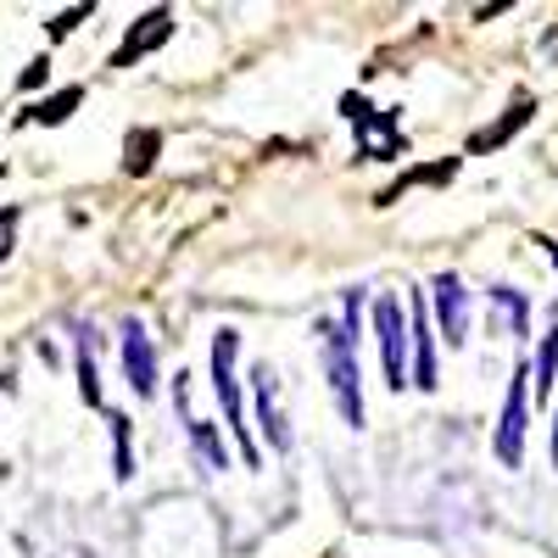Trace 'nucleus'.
<instances>
[{
  "instance_id": "obj_1",
  "label": "nucleus",
  "mask_w": 558,
  "mask_h": 558,
  "mask_svg": "<svg viewBox=\"0 0 558 558\" xmlns=\"http://www.w3.org/2000/svg\"><path fill=\"white\" fill-rule=\"evenodd\" d=\"M318 357H324V380H330V397H336V413L341 425L363 430V386H357V363H352V336L341 324L318 318Z\"/></svg>"
},
{
  "instance_id": "obj_2",
  "label": "nucleus",
  "mask_w": 558,
  "mask_h": 558,
  "mask_svg": "<svg viewBox=\"0 0 558 558\" xmlns=\"http://www.w3.org/2000/svg\"><path fill=\"white\" fill-rule=\"evenodd\" d=\"M235 352H241V336L235 330H218L213 336V391L223 402V418H229V436L241 441V458L246 470H257V447L246 436V418H241V380H235Z\"/></svg>"
},
{
  "instance_id": "obj_3",
  "label": "nucleus",
  "mask_w": 558,
  "mask_h": 558,
  "mask_svg": "<svg viewBox=\"0 0 558 558\" xmlns=\"http://www.w3.org/2000/svg\"><path fill=\"white\" fill-rule=\"evenodd\" d=\"M525 418H531V368H514L502 397V418H497V458L502 470H520L525 463Z\"/></svg>"
},
{
  "instance_id": "obj_4",
  "label": "nucleus",
  "mask_w": 558,
  "mask_h": 558,
  "mask_svg": "<svg viewBox=\"0 0 558 558\" xmlns=\"http://www.w3.org/2000/svg\"><path fill=\"white\" fill-rule=\"evenodd\" d=\"M375 336H380V363H386V386H408V330H402V302L380 296L375 302Z\"/></svg>"
},
{
  "instance_id": "obj_5",
  "label": "nucleus",
  "mask_w": 558,
  "mask_h": 558,
  "mask_svg": "<svg viewBox=\"0 0 558 558\" xmlns=\"http://www.w3.org/2000/svg\"><path fill=\"white\" fill-rule=\"evenodd\" d=\"M168 39H173V12H168V7H151L146 17L129 23V34H123V45H118V57H112V68H134L140 57H151L157 45H168Z\"/></svg>"
},
{
  "instance_id": "obj_6",
  "label": "nucleus",
  "mask_w": 558,
  "mask_h": 558,
  "mask_svg": "<svg viewBox=\"0 0 558 558\" xmlns=\"http://www.w3.org/2000/svg\"><path fill=\"white\" fill-rule=\"evenodd\" d=\"M123 375H129V386H134L140 402L157 391V347H151L146 330H140V318L123 324Z\"/></svg>"
},
{
  "instance_id": "obj_7",
  "label": "nucleus",
  "mask_w": 558,
  "mask_h": 558,
  "mask_svg": "<svg viewBox=\"0 0 558 558\" xmlns=\"http://www.w3.org/2000/svg\"><path fill=\"white\" fill-rule=\"evenodd\" d=\"M436 318H441V336L452 347L470 341V291H463L458 274H436Z\"/></svg>"
},
{
  "instance_id": "obj_8",
  "label": "nucleus",
  "mask_w": 558,
  "mask_h": 558,
  "mask_svg": "<svg viewBox=\"0 0 558 558\" xmlns=\"http://www.w3.org/2000/svg\"><path fill=\"white\" fill-rule=\"evenodd\" d=\"M252 386H257V425H263V441H268L274 452H291V430H286V413H279V397H274V368H268V363H257Z\"/></svg>"
},
{
  "instance_id": "obj_9",
  "label": "nucleus",
  "mask_w": 558,
  "mask_h": 558,
  "mask_svg": "<svg viewBox=\"0 0 558 558\" xmlns=\"http://www.w3.org/2000/svg\"><path fill=\"white\" fill-rule=\"evenodd\" d=\"M357 151H363V157H402V134H397V118L368 107V112L357 118Z\"/></svg>"
},
{
  "instance_id": "obj_10",
  "label": "nucleus",
  "mask_w": 558,
  "mask_h": 558,
  "mask_svg": "<svg viewBox=\"0 0 558 558\" xmlns=\"http://www.w3.org/2000/svg\"><path fill=\"white\" fill-rule=\"evenodd\" d=\"M413 386L418 391H436V341H430L425 296H413Z\"/></svg>"
},
{
  "instance_id": "obj_11",
  "label": "nucleus",
  "mask_w": 558,
  "mask_h": 558,
  "mask_svg": "<svg viewBox=\"0 0 558 558\" xmlns=\"http://www.w3.org/2000/svg\"><path fill=\"white\" fill-rule=\"evenodd\" d=\"M525 324H531V307L520 291H508V286H492V330L497 336H525Z\"/></svg>"
},
{
  "instance_id": "obj_12",
  "label": "nucleus",
  "mask_w": 558,
  "mask_h": 558,
  "mask_svg": "<svg viewBox=\"0 0 558 558\" xmlns=\"http://www.w3.org/2000/svg\"><path fill=\"white\" fill-rule=\"evenodd\" d=\"M96 352H101V336L84 324L78 330V397L89 408H101V363H96Z\"/></svg>"
},
{
  "instance_id": "obj_13",
  "label": "nucleus",
  "mask_w": 558,
  "mask_h": 558,
  "mask_svg": "<svg viewBox=\"0 0 558 558\" xmlns=\"http://www.w3.org/2000/svg\"><path fill=\"white\" fill-rule=\"evenodd\" d=\"M184 430H191V447H196V458H202L207 475L229 470V447L218 441V425H213V418H184Z\"/></svg>"
},
{
  "instance_id": "obj_14",
  "label": "nucleus",
  "mask_w": 558,
  "mask_h": 558,
  "mask_svg": "<svg viewBox=\"0 0 558 558\" xmlns=\"http://www.w3.org/2000/svg\"><path fill=\"white\" fill-rule=\"evenodd\" d=\"M157 151H162V134H157V129H134V134L123 140V173H151Z\"/></svg>"
},
{
  "instance_id": "obj_15",
  "label": "nucleus",
  "mask_w": 558,
  "mask_h": 558,
  "mask_svg": "<svg viewBox=\"0 0 558 558\" xmlns=\"http://www.w3.org/2000/svg\"><path fill=\"white\" fill-rule=\"evenodd\" d=\"M558 380V307H553V324H547V336H542V352H536V368H531V386L536 397H547Z\"/></svg>"
},
{
  "instance_id": "obj_16",
  "label": "nucleus",
  "mask_w": 558,
  "mask_h": 558,
  "mask_svg": "<svg viewBox=\"0 0 558 558\" xmlns=\"http://www.w3.org/2000/svg\"><path fill=\"white\" fill-rule=\"evenodd\" d=\"M78 101H84V89H78V84H68V89H57L51 101H39V107H28V123H68Z\"/></svg>"
},
{
  "instance_id": "obj_17",
  "label": "nucleus",
  "mask_w": 558,
  "mask_h": 558,
  "mask_svg": "<svg viewBox=\"0 0 558 558\" xmlns=\"http://www.w3.org/2000/svg\"><path fill=\"white\" fill-rule=\"evenodd\" d=\"M525 118H531V101L520 96V101H514V112H508L502 123H492L486 134H475V140H470V151H492V146H502V140H508V134H514V129H520Z\"/></svg>"
},
{
  "instance_id": "obj_18",
  "label": "nucleus",
  "mask_w": 558,
  "mask_h": 558,
  "mask_svg": "<svg viewBox=\"0 0 558 558\" xmlns=\"http://www.w3.org/2000/svg\"><path fill=\"white\" fill-rule=\"evenodd\" d=\"M89 12H96V7H68V12H57L51 23H45V34H51V39H68V34H73V28H78Z\"/></svg>"
},
{
  "instance_id": "obj_19",
  "label": "nucleus",
  "mask_w": 558,
  "mask_h": 558,
  "mask_svg": "<svg viewBox=\"0 0 558 558\" xmlns=\"http://www.w3.org/2000/svg\"><path fill=\"white\" fill-rule=\"evenodd\" d=\"M112 436H118V475L129 481L134 475V458H129V418L123 413H112Z\"/></svg>"
},
{
  "instance_id": "obj_20",
  "label": "nucleus",
  "mask_w": 558,
  "mask_h": 558,
  "mask_svg": "<svg viewBox=\"0 0 558 558\" xmlns=\"http://www.w3.org/2000/svg\"><path fill=\"white\" fill-rule=\"evenodd\" d=\"M12 241H17V207H7V213H0V263L12 257Z\"/></svg>"
},
{
  "instance_id": "obj_21",
  "label": "nucleus",
  "mask_w": 558,
  "mask_h": 558,
  "mask_svg": "<svg viewBox=\"0 0 558 558\" xmlns=\"http://www.w3.org/2000/svg\"><path fill=\"white\" fill-rule=\"evenodd\" d=\"M45 73H51V62H28V68H23V89L45 84Z\"/></svg>"
},
{
  "instance_id": "obj_22",
  "label": "nucleus",
  "mask_w": 558,
  "mask_h": 558,
  "mask_svg": "<svg viewBox=\"0 0 558 558\" xmlns=\"http://www.w3.org/2000/svg\"><path fill=\"white\" fill-rule=\"evenodd\" d=\"M542 246H547V257H553V263H558V241H542Z\"/></svg>"
}]
</instances>
